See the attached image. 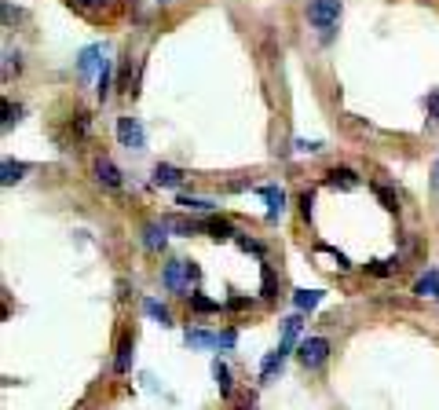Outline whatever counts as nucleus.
Here are the masks:
<instances>
[{
	"instance_id": "nucleus-1",
	"label": "nucleus",
	"mask_w": 439,
	"mask_h": 410,
	"mask_svg": "<svg viewBox=\"0 0 439 410\" xmlns=\"http://www.w3.org/2000/svg\"><path fill=\"white\" fill-rule=\"evenodd\" d=\"M337 18H341V0H312V4H307V23L315 30L337 26Z\"/></svg>"
},
{
	"instance_id": "nucleus-2",
	"label": "nucleus",
	"mask_w": 439,
	"mask_h": 410,
	"mask_svg": "<svg viewBox=\"0 0 439 410\" xmlns=\"http://www.w3.org/2000/svg\"><path fill=\"white\" fill-rule=\"evenodd\" d=\"M297 359L307 366V370H315V366H322V363L329 359V341H326V337H307V341H300Z\"/></svg>"
},
{
	"instance_id": "nucleus-3",
	"label": "nucleus",
	"mask_w": 439,
	"mask_h": 410,
	"mask_svg": "<svg viewBox=\"0 0 439 410\" xmlns=\"http://www.w3.org/2000/svg\"><path fill=\"white\" fill-rule=\"evenodd\" d=\"M165 286L172 290V293H183V297H190V268H187V261H169L165 264Z\"/></svg>"
},
{
	"instance_id": "nucleus-4",
	"label": "nucleus",
	"mask_w": 439,
	"mask_h": 410,
	"mask_svg": "<svg viewBox=\"0 0 439 410\" xmlns=\"http://www.w3.org/2000/svg\"><path fill=\"white\" fill-rule=\"evenodd\" d=\"M118 139H121V147H128V150H143V143H147L143 125H139L136 118H118Z\"/></svg>"
},
{
	"instance_id": "nucleus-5",
	"label": "nucleus",
	"mask_w": 439,
	"mask_h": 410,
	"mask_svg": "<svg viewBox=\"0 0 439 410\" xmlns=\"http://www.w3.org/2000/svg\"><path fill=\"white\" fill-rule=\"evenodd\" d=\"M165 242H169V224H158V220H154V224L143 227V246H147V249L158 253V249H165Z\"/></svg>"
},
{
	"instance_id": "nucleus-6",
	"label": "nucleus",
	"mask_w": 439,
	"mask_h": 410,
	"mask_svg": "<svg viewBox=\"0 0 439 410\" xmlns=\"http://www.w3.org/2000/svg\"><path fill=\"white\" fill-rule=\"evenodd\" d=\"M96 180L118 190V187H121V169L110 161V158H99V161H96Z\"/></svg>"
},
{
	"instance_id": "nucleus-7",
	"label": "nucleus",
	"mask_w": 439,
	"mask_h": 410,
	"mask_svg": "<svg viewBox=\"0 0 439 410\" xmlns=\"http://www.w3.org/2000/svg\"><path fill=\"white\" fill-rule=\"evenodd\" d=\"M154 183H158V187H180L183 172L176 165H154Z\"/></svg>"
},
{
	"instance_id": "nucleus-8",
	"label": "nucleus",
	"mask_w": 439,
	"mask_h": 410,
	"mask_svg": "<svg viewBox=\"0 0 439 410\" xmlns=\"http://www.w3.org/2000/svg\"><path fill=\"white\" fill-rule=\"evenodd\" d=\"M326 187L355 190V187H359V176H355V172H351V169H333V172H329V176H326Z\"/></svg>"
},
{
	"instance_id": "nucleus-9",
	"label": "nucleus",
	"mask_w": 439,
	"mask_h": 410,
	"mask_svg": "<svg viewBox=\"0 0 439 410\" xmlns=\"http://www.w3.org/2000/svg\"><path fill=\"white\" fill-rule=\"evenodd\" d=\"M263 198H268V220H278L285 209V190L282 187H263Z\"/></svg>"
},
{
	"instance_id": "nucleus-10",
	"label": "nucleus",
	"mask_w": 439,
	"mask_h": 410,
	"mask_svg": "<svg viewBox=\"0 0 439 410\" xmlns=\"http://www.w3.org/2000/svg\"><path fill=\"white\" fill-rule=\"evenodd\" d=\"M322 300V290H297L293 293V304H297V312H312L315 304Z\"/></svg>"
},
{
	"instance_id": "nucleus-11",
	"label": "nucleus",
	"mask_w": 439,
	"mask_h": 410,
	"mask_svg": "<svg viewBox=\"0 0 439 410\" xmlns=\"http://www.w3.org/2000/svg\"><path fill=\"white\" fill-rule=\"evenodd\" d=\"M282 359H285V348L278 344V348H275L268 359H263V366H260V377H263V381H271V377H275V370L282 366Z\"/></svg>"
},
{
	"instance_id": "nucleus-12",
	"label": "nucleus",
	"mask_w": 439,
	"mask_h": 410,
	"mask_svg": "<svg viewBox=\"0 0 439 410\" xmlns=\"http://www.w3.org/2000/svg\"><path fill=\"white\" fill-rule=\"evenodd\" d=\"M114 370H118V374H128V370H132V337H125V341L118 344V363H114Z\"/></svg>"
},
{
	"instance_id": "nucleus-13",
	"label": "nucleus",
	"mask_w": 439,
	"mask_h": 410,
	"mask_svg": "<svg viewBox=\"0 0 439 410\" xmlns=\"http://www.w3.org/2000/svg\"><path fill=\"white\" fill-rule=\"evenodd\" d=\"M183 341L190 348H216V334H205V330H187Z\"/></svg>"
},
{
	"instance_id": "nucleus-14",
	"label": "nucleus",
	"mask_w": 439,
	"mask_h": 410,
	"mask_svg": "<svg viewBox=\"0 0 439 410\" xmlns=\"http://www.w3.org/2000/svg\"><path fill=\"white\" fill-rule=\"evenodd\" d=\"M0 172H4V176H0V183H4V187H11V183H18V180H22V172H26V165H22V161H4V165H0Z\"/></svg>"
},
{
	"instance_id": "nucleus-15",
	"label": "nucleus",
	"mask_w": 439,
	"mask_h": 410,
	"mask_svg": "<svg viewBox=\"0 0 439 410\" xmlns=\"http://www.w3.org/2000/svg\"><path fill=\"white\" fill-rule=\"evenodd\" d=\"M143 308H147V315H150V319H158L161 326H172V315H169V308H165V304H158V300H143Z\"/></svg>"
},
{
	"instance_id": "nucleus-16",
	"label": "nucleus",
	"mask_w": 439,
	"mask_h": 410,
	"mask_svg": "<svg viewBox=\"0 0 439 410\" xmlns=\"http://www.w3.org/2000/svg\"><path fill=\"white\" fill-rule=\"evenodd\" d=\"M212 377H216V385H219V392L231 396V370H227L224 363H216V366H212Z\"/></svg>"
},
{
	"instance_id": "nucleus-17",
	"label": "nucleus",
	"mask_w": 439,
	"mask_h": 410,
	"mask_svg": "<svg viewBox=\"0 0 439 410\" xmlns=\"http://www.w3.org/2000/svg\"><path fill=\"white\" fill-rule=\"evenodd\" d=\"M99 67V48H84L81 52V74H92Z\"/></svg>"
},
{
	"instance_id": "nucleus-18",
	"label": "nucleus",
	"mask_w": 439,
	"mask_h": 410,
	"mask_svg": "<svg viewBox=\"0 0 439 410\" xmlns=\"http://www.w3.org/2000/svg\"><path fill=\"white\" fill-rule=\"evenodd\" d=\"M300 334V319L293 315V319H285V337H282V348L290 352V344H293V337Z\"/></svg>"
},
{
	"instance_id": "nucleus-19",
	"label": "nucleus",
	"mask_w": 439,
	"mask_h": 410,
	"mask_svg": "<svg viewBox=\"0 0 439 410\" xmlns=\"http://www.w3.org/2000/svg\"><path fill=\"white\" fill-rule=\"evenodd\" d=\"M373 194H377V198H381V205H384L388 212H395V209H399V205H395V194H392L388 187H381V183H373Z\"/></svg>"
},
{
	"instance_id": "nucleus-20",
	"label": "nucleus",
	"mask_w": 439,
	"mask_h": 410,
	"mask_svg": "<svg viewBox=\"0 0 439 410\" xmlns=\"http://www.w3.org/2000/svg\"><path fill=\"white\" fill-rule=\"evenodd\" d=\"M180 205H183V209H194V212H209V209H212V202H205V198H190V194H183Z\"/></svg>"
},
{
	"instance_id": "nucleus-21",
	"label": "nucleus",
	"mask_w": 439,
	"mask_h": 410,
	"mask_svg": "<svg viewBox=\"0 0 439 410\" xmlns=\"http://www.w3.org/2000/svg\"><path fill=\"white\" fill-rule=\"evenodd\" d=\"M205 227L212 231V239H231V234H234V231H231V224H224V220H209Z\"/></svg>"
},
{
	"instance_id": "nucleus-22",
	"label": "nucleus",
	"mask_w": 439,
	"mask_h": 410,
	"mask_svg": "<svg viewBox=\"0 0 439 410\" xmlns=\"http://www.w3.org/2000/svg\"><path fill=\"white\" fill-rule=\"evenodd\" d=\"M190 304H194V312H216V308H219L216 300H209V297H198V293L190 297Z\"/></svg>"
},
{
	"instance_id": "nucleus-23",
	"label": "nucleus",
	"mask_w": 439,
	"mask_h": 410,
	"mask_svg": "<svg viewBox=\"0 0 439 410\" xmlns=\"http://www.w3.org/2000/svg\"><path fill=\"white\" fill-rule=\"evenodd\" d=\"M99 99H106V92H110V67H106V62H103V67H99Z\"/></svg>"
},
{
	"instance_id": "nucleus-24",
	"label": "nucleus",
	"mask_w": 439,
	"mask_h": 410,
	"mask_svg": "<svg viewBox=\"0 0 439 410\" xmlns=\"http://www.w3.org/2000/svg\"><path fill=\"white\" fill-rule=\"evenodd\" d=\"M234 330H224V334H216V348H234Z\"/></svg>"
},
{
	"instance_id": "nucleus-25",
	"label": "nucleus",
	"mask_w": 439,
	"mask_h": 410,
	"mask_svg": "<svg viewBox=\"0 0 439 410\" xmlns=\"http://www.w3.org/2000/svg\"><path fill=\"white\" fill-rule=\"evenodd\" d=\"M263 297H275V271L263 268Z\"/></svg>"
},
{
	"instance_id": "nucleus-26",
	"label": "nucleus",
	"mask_w": 439,
	"mask_h": 410,
	"mask_svg": "<svg viewBox=\"0 0 439 410\" xmlns=\"http://www.w3.org/2000/svg\"><path fill=\"white\" fill-rule=\"evenodd\" d=\"M77 8H84V11H99L103 8V0H74Z\"/></svg>"
},
{
	"instance_id": "nucleus-27",
	"label": "nucleus",
	"mask_w": 439,
	"mask_h": 410,
	"mask_svg": "<svg viewBox=\"0 0 439 410\" xmlns=\"http://www.w3.org/2000/svg\"><path fill=\"white\" fill-rule=\"evenodd\" d=\"M293 147H297V150H319L322 143H319V139H297Z\"/></svg>"
},
{
	"instance_id": "nucleus-28",
	"label": "nucleus",
	"mask_w": 439,
	"mask_h": 410,
	"mask_svg": "<svg viewBox=\"0 0 439 410\" xmlns=\"http://www.w3.org/2000/svg\"><path fill=\"white\" fill-rule=\"evenodd\" d=\"M428 114L439 121V92H432V96H428Z\"/></svg>"
},
{
	"instance_id": "nucleus-29",
	"label": "nucleus",
	"mask_w": 439,
	"mask_h": 410,
	"mask_svg": "<svg viewBox=\"0 0 439 410\" xmlns=\"http://www.w3.org/2000/svg\"><path fill=\"white\" fill-rule=\"evenodd\" d=\"M300 209H304V217H312V190L300 194Z\"/></svg>"
},
{
	"instance_id": "nucleus-30",
	"label": "nucleus",
	"mask_w": 439,
	"mask_h": 410,
	"mask_svg": "<svg viewBox=\"0 0 439 410\" xmlns=\"http://www.w3.org/2000/svg\"><path fill=\"white\" fill-rule=\"evenodd\" d=\"M370 271H373V275H388L392 268H388L384 261H373V264H370Z\"/></svg>"
},
{
	"instance_id": "nucleus-31",
	"label": "nucleus",
	"mask_w": 439,
	"mask_h": 410,
	"mask_svg": "<svg viewBox=\"0 0 439 410\" xmlns=\"http://www.w3.org/2000/svg\"><path fill=\"white\" fill-rule=\"evenodd\" d=\"M238 246L246 249V253H260V242H249V239H238Z\"/></svg>"
},
{
	"instance_id": "nucleus-32",
	"label": "nucleus",
	"mask_w": 439,
	"mask_h": 410,
	"mask_svg": "<svg viewBox=\"0 0 439 410\" xmlns=\"http://www.w3.org/2000/svg\"><path fill=\"white\" fill-rule=\"evenodd\" d=\"M238 410H253V399H249V403H246V406H238Z\"/></svg>"
},
{
	"instance_id": "nucleus-33",
	"label": "nucleus",
	"mask_w": 439,
	"mask_h": 410,
	"mask_svg": "<svg viewBox=\"0 0 439 410\" xmlns=\"http://www.w3.org/2000/svg\"><path fill=\"white\" fill-rule=\"evenodd\" d=\"M435 183H439V161H435Z\"/></svg>"
}]
</instances>
